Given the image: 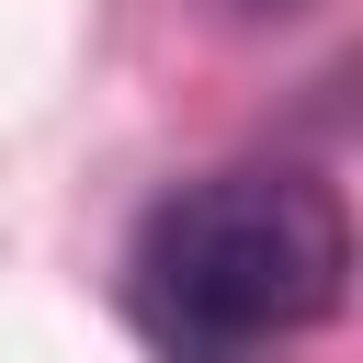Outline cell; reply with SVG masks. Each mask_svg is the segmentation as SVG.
Here are the masks:
<instances>
[{
	"label": "cell",
	"mask_w": 363,
	"mask_h": 363,
	"mask_svg": "<svg viewBox=\"0 0 363 363\" xmlns=\"http://www.w3.org/2000/svg\"><path fill=\"white\" fill-rule=\"evenodd\" d=\"M238 11H295V0H238Z\"/></svg>",
	"instance_id": "cell-2"
},
{
	"label": "cell",
	"mask_w": 363,
	"mask_h": 363,
	"mask_svg": "<svg viewBox=\"0 0 363 363\" xmlns=\"http://www.w3.org/2000/svg\"><path fill=\"white\" fill-rule=\"evenodd\" d=\"M352 284V216L306 170H204L147 204L125 295L170 363H272Z\"/></svg>",
	"instance_id": "cell-1"
}]
</instances>
